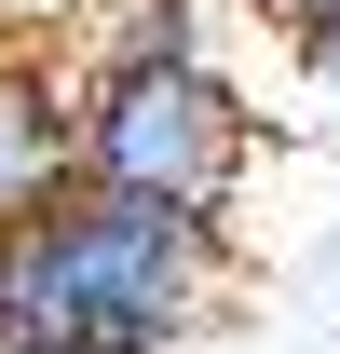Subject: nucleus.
<instances>
[{
    "mask_svg": "<svg viewBox=\"0 0 340 354\" xmlns=\"http://www.w3.org/2000/svg\"><path fill=\"white\" fill-rule=\"evenodd\" d=\"M286 14V55H299V82H327L340 95V0H272Z\"/></svg>",
    "mask_w": 340,
    "mask_h": 354,
    "instance_id": "39448f33",
    "label": "nucleus"
},
{
    "mask_svg": "<svg viewBox=\"0 0 340 354\" xmlns=\"http://www.w3.org/2000/svg\"><path fill=\"white\" fill-rule=\"evenodd\" d=\"M218 0H82L68 14V82L82 68H177V55H205Z\"/></svg>",
    "mask_w": 340,
    "mask_h": 354,
    "instance_id": "20e7f679",
    "label": "nucleus"
},
{
    "mask_svg": "<svg viewBox=\"0 0 340 354\" xmlns=\"http://www.w3.org/2000/svg\"><path fill=\"white\" fill-rule=\"evenodd\" d=\"M68 177H82L68 164V68L41 41H0V232L41 218Z\"/></svg>",
    "mask_w": 340,
    "mask_h": 354,
    "instance_id": "7ed1b4c3",
    "label": "nucleus"
},
{
    "mask_svg": "<svg viewBox=\"0 0 340 354\" xmlns=\"http://www.w3.org/2000/svg\"><path fill=\"white\" fill-rule=\"evenodd\" d=\"M245 150H258V109L218 82V55H177V68H82V82H68V164H82V191H150V205L232 218Z\"/></svg>",
    "mask_w": 340,
    "mask_h": 354,
    "instance_id": "f03ea898",
    "label": "nucleus"
},
{
    "mask_svg": "<svg viewBox=\"0 0 340 354\" xmlns=\"http://www.w3.org/2000/svg\"><path fill=\"white\" fill-rule=\"evenodd\" d=\"M68 14H82V0H0V41H41V55H55Z\"/></svg>",
    "mask_w": 340,
    "mask_h": 354,
    "instance_id": "423d86ee",
    "label": "nucleus"
},
{
    "mask_svg": "<svg viewBox=\"0 0 340 354\" xmlns=\"http://www.w3.org/2000/svg\"><path fill=\"white\" fill-rule=\"evenodd\" d=\"M232 300V232L150 191H55L0 232V354H164Z\"/></svg>",
    "mask_w": 340,
    "mask_h": 354,
    "instance_id": "f257e3e1",
    "label": "nucleus"
}]
</instances>
